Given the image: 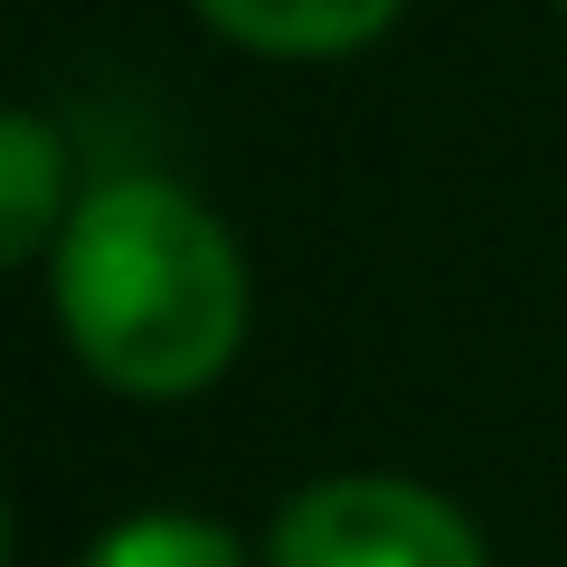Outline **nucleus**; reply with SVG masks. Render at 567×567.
Wrapping results in <instances>:
<instances>
[{"label":"nucleus","instance_id":"nucleus-4","mask_svg":"<svg viewBox=\"0 0 567 567\" xmlns=\"http://www.w3.org/2000/svg\"><path fill=\"white\" fill-rule=\"evenodd\" d=\"M66 142L48 114H10L0 123V256L29 265V256H58L66 237Z\"/></svg>","mask_w":567,"mask_h":567},{"label":"nucleus","instance_id":"nucleus-2","mask_svg":"<svg viewBox=\"0 0 567 567\" xmlns=\"http://www.w3.org/2000/svg\"><path fill=\"white\" fill-rule=\"evenodd\" d=\"M265 567H492V558L445 492L398 483V473H341L275 511Z\"/></svg>","mask_w":567,"mask_h":567},{"label":"nucleus","instance_id":"nucleus-6","mask_svg":"<svg viewBox=\"0 0 567 567\" xmlns=\"http://www.w3.org/2000/svg\"><path fill=\"white\" fill-rule=\"evenodd\" d=\"M558 10H567V0H558Z\"/></svg>","mask_w":567,"mask_h":567},{"label":"nucleus","instance_id":"nucleus-1","mask_svg":"<svg viewBox=\"0 0 567 567\" xmlns=\"http://www.w3.org/2000/svg\"><path fill=\"white\" fill-rule=\"evenodd\" d=\"M48 293L66 350L123 398H199L246 341L237 237L181 181L152 171H123L76 199L48 256Z\"/></svg>","mask_w":567,"mask_h":567},{"label":"nucleus","instance_id":"nucleus-5","mask_svg":"<svg viewBox=\"0 0 567 567\" xmlns=\"http://www.w3.org/2000/svg\"><path fill=\"white\" fill-rule=\"evenodd\" d=\"M76 567H246V558H237V539H227L218 520H199V511H133V520H114Z\"/></svg>","mask_w":567,"mask_h":567},{"label":"nucleus","instance_id":"nucleus-3","mask_svg":"<svg viewBox=\"0 0 567 567\" xmlns=\"http://www.w3.org/2000/svg\"><path fill=\"white\" fill-rule=\"evenodd\" d=\"M189 10L256 58H341V48H369L406 0H189Z\"/></svg>","mask_w":567,"mask_h":567}]
</instances>
